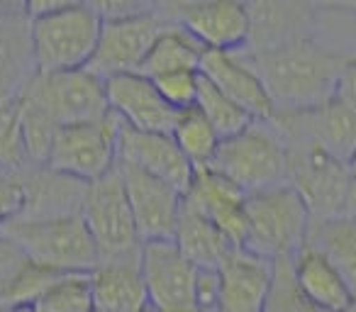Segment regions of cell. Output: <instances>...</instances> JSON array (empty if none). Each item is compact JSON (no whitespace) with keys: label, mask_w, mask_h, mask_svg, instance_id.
<instances>
[{"label":"cell","mask_w":356,"mask_h":312,"mask_svg":"<svg viewBox=\"0 0 356 312\" xmlns=\"http://www.w3.org/2000/svg\"><path fill=\"white\" fill-rule=\"evenodd\" d=\"M266 85L276 110H315L337 95V83L354 56L312 32L264 51H242Z\"/></svg>","instance_id":"6da1fadb"},{"label":"cell","mask_w":356,"mask_h":312,"mask_svg":"<svg viewBox=\"0 0 356 312\" xmlns=\"http://www.w3.org/2000/svg\"><path fill=\"white\" fill-rule=\"evenodd\" d=\"M247 229L242 249L268 261L293 258L305 247L310 210L291 183L247 195Z\"/></svg>","instance_id":"7a4b0ae2"},{"label":"cell","mask_w":356,"mask_h":312,"mask_svg":"<svg viewBox=\"0 0 356 312\" xmlns=\"http://www.w3.org/2000/svg\"><path fill=\"white\" fill-rule=\"evenodd\" d=\"M0 234L30 261L56 273H90L98 266V249L81 215L44 220L17 215L0 224Z\"/></svg>","instance_id":"3957f363"},{"label":"cell","mask_w":356,"mask_h":312,"mask_svg":"<svg viewBox=\"0 0 356 312\" xmlns=\"http://www.w3.org/2000/svg\"><path fill=\"white\" fill-rule=\"evenodd\" d=\"M247 195L288 183V151L281 134L268 120H254L249 127L222 139L210 164Z\"/></svg>","instance_id":"277c9868"},{"label":"cell","mask_w":356,"mask_h":312,"mask_svg":"<svg viewBox=\"0 0 356 312\" xmlns=\"http://www.w3.org/2000/svg\"><path fill=\"white\" fill-rule=\"evenodd\" d=\"M103 20L86 3L32 20L37 74L88 69L100 40Z\"/></svg>","instance_id":"5b68a950"},{"label":"cell","mask_w":356,"mask_h":312,"mask_svg":"<svg viewBox=\"0 0 356 312\" xmlns=\"http://www.w3.org/2000/svg\"><path fill=\"white\" fill-rule=\"evenodd\" d=\"M81 217L98 249V263L139 261L144 242L137 232V222H134L118 166L103 179L88 183Z\"/></svg>","instance_id":"8992f818"},{"label":"cell","mask_w":356,"mask_h":312,"mask_svg":"<svg viewBox=\"0 0 356 312\" xmlns=\"http://www.w3.org/2000/svg\"><path fill=\"white\" fill-rule=\"evenodd\" d=\"M20 100L40 108L56 127L90 122L110 113L108 98H105V81L90 69L37 74Z\"/></svg>","instance_id":"52a82bcc"},{"label":"cell","mask_w":356,"mask_h":312,"mask_svg":"<svg viewBox=\"0 0 356 312\" xmlns=\"http://www.w3.org/2000/svg\"><path fill=\"white\" fill-rule=\"evenodd\" d=\"M120 127L122 122L113 113L90 122L64 124L54 137L47 166L86 183L103 179L118 166Z\"/></svg>","instance_id":"ba28073f"},{"label":"cell","mask_w":356,"mask_h":312,"mask_svg":"<svg viewBox=\"0 0 356 312\" xmlns=\"http://www.w3.org/2000/svg\"><path fill=\"white\" fill-rule=\"evenodd\" d=\"M166 25L168 20L156 13L127 20H105L88 69L103 81L120 74H139L149 49Z\"/></svg>","instance_id":"9c48e42d"},{"label":"cell","mask_w":356,"mask_h":312,"mask_svg":"<svg viewBox=\"0 0 356 312\" xmlns=\"http://www.w3.org/2000/svg\"><path fill=\"white\" fill-rule=\"evenodd\" d=\"M118 171L142 242L173 239L178 217L184 210V193L137 166L118 161Z\"/></svg>","instance_id":"30bf717a"},{"label":"cell","mask_w":356,"mask_h":312,"mask_svg":"<svg viewBox=\"0 0 356 312\" xmlns=\"http://www.w3.org/2000/svg\"><path fill=\"white\" fill-rule=\"evenodd\" d=\"M139 271L154 310L193 305L198 266L186 258L173 239L144 242L139 252Z\"/></svg>","instance_id":"8fae6325"},{"label":"cell","mask_w":356,"mask_h":312,"mask_svg":"<svg viewBox=\"0 0 356 312\" xmlns=\"http://www.w3.org/2000/svg\"><path fill=\"white\" fill-rule=\"evenodd\" d=\"M108 110L124 124L139 132L171 134L178 113L159 95L152 79L142 74H120L105 79Z\"/></svg>","instance_id":"7c38bea8"},{"label":"cell","mask_w":356,"mask_h":312,"mask_svg":"<svg viewBox=\"0 0 356 312\" xmlns=\"http://www.w3.org/2000/svg\"><path fill=\"white\" fill-rule=\"evenodd\" d=\"M186 205L198 210L203 217H208L234 247H242L244 229H247V193L229 179L218 174L215 169H195L191 179L188 190L184 193Z\"/></svg>","instance_id":"4fadbf2b"},{"label":"cell","mask_w":356,"mask_h":312,"mask_svg":"<svg viewBox=\"0 0 356 312\" xmlns=\"http://www.w3.org/2000/svg\"><path fill=\"white\" fill-rule=\"evenodd\" d=\"M22 210L20 217H71L81 215L88 183L47 164H30L20 171Z\"/></svg>","instance_id":"5bb4252c"},{"label":"cell","mask_w":356,"mask_h":312,"mask_svg":"<svg viewBox=\"0 0 356 312\" xmlns=\"http://www.w3.org/2000/svg\"><path fill=\"white\" fill-rule=\"evenodd\" d=\"M200 74L229 100H234L252 120L264 122L276 113L261 76L244 59L242 51H205Z\"/></svg>","instance_id":"9a60e30c"},{"label":"cell","mask_w":356,"mask_h":312,"mask_svg":"<svg viewBox=\"0 0 356 312\" xmlns=\"http://www.w3.org/2000/svg\"><path fill=\"white\" fill-rule=\"evenodd\" d=\"M118 161L137 166V169L166 181L181 193L188 190L195 171L188 164V159L181 154V149L173 142L171 134L139 132V129L124 127V124L120 127Z\"/></svg>","instance_id":"2e32d148"},{"label":"cell","mask_w":356,"mask_h":312,"mask_svg":"<svg viewBox=\"0 0 356 312\" xmlns=\"http://www.w3.org/2000/svg\"><path fill=\"white\" fill-rule=\"evenodd\" d=\"M322 0H249L252 37L244 51H264L315 32Z\"/></svg>","instance_id":"e0dca14e"},{"label":"cell","mask_w":356,"mask_h":312,"mask_svg":"<svg viewBox=\"0 0 356 312\" xmlns=\"http://www.w3.org/2000/svg\"><path fill=\"white\" fill-rule=\"evenodd\" d=\"M184 25L205 51H244L252 37L249 0H210L186 13Z\"/></svg>","instance_id":"ac0fdd59"},{"label":"cell","mask_w":356,"mask_h":312,"mask_svg":"<svg viewBox=\"0 0 356 312\" xmlns=\"http://www.w3.org/2000/svg\"><path fill=\"white\" fill-rule=\"evenodd\" d=\"M218 312H264L273 278V261L237 247L218 268Z\"/></svg>","instance_id":"d6986e66"},{"label":"cell","mask_w":356,"mask_h":312,"mask_svg":"<svg viewBox=\"0 0 356 312\" xmlns=\"http://www.w3.org/2000/svg\"><path fill=\"white\" fill-rule=\"evenodd\" d=\"M35 76L32 20L27 15H0V103H17Z\"/></svg>","instance_id":"ffe728a7"},{"label":"cell","mask_w":356,"mask_h":312,"mask_svg":"<svg viewBox=\"0 0 356 312\" xmlns=\"http://www.w3.org/2000/svg\"><path fill=\"white\" fill-rule=\"evenodd\" d=\"M95 312H144L152 307L139 261H100L90 271Z\"/></svg>","instance_id":"44dd1931"},{"label":"cell","mask_w":356,"mask_h":312,"mask_svg":"<svg viewBox=\"0 0 356 312\" xmlns=\"http://www.w3.org/2000/svg\"><path fill=\"white\" fill-rule=\"evenodd\" d=\"M293 273L305 297L322 312H346L356 302L339 271L315 249L302 247L293 256Z\"/></svg>","instance_id":"7402d4cb"},{"label":"cell","mask_w":356,"mask_h":312,"mask_svg":"<svg viewBox=\"0 0 356 312\" xmlns=\"http://www.w3.org/2000/svg\"><path fill=\"white\" fill-rule=\"evenodd\" d=\"M307 134L330 156L349 166L356 154V108L341 98H330L315 110H305Z\"/></svg>","instance_id":"603a6c76"},{"label":"cell","mask_w":356,"mask_h":312,"mask_svg":"<svg viewBox=\"0 0 356 312\" xmlns=\"http://www.w3.org/2000/svg\"><path fill=\"white\" fill-rule=\"evenodd\" d=\"M305 247L320 252L339 271L356 297V217H312Z\"/></svg>","instance_id":"cb8c5ba5"},{"label":"cell","mask_w":356,"mask_h":312,"mask_svg":"<svg viewBox=\"0 0 356 312\" xmlns=\"http://www.w3.org/2000/svg\"><path fill=\"white\" fill-rule=\"evenodd\" d=\"M173 242L193 266L213 268V271H218L225 258L229 256V252L237 249L208 217H203L198 210L186 205V200L176 232H173Z\"/></svg>","instance_id":"d4e9b609"},{"label":"cell","mask_w":356,"mask_h":312,"mask_svg":"<svg viewBox=\"0 0 356 312\" xmlns=\"http://www.w3.org/2000/svg\"><path fill=\"white\" fill-rule=\"evenodd\" d=\"M203 56V44L184 25L168 22L149 49L139 74L147 79H156V76L173 74V71H200Z\"/></svg>","instance_id":"484cf974"},{"label":"cell","mask_w":356,"mask_h":312,"mask_svg":"<svg viewBox=\"0 0 356 312\" xmlns=\"http://www.w3.org/2000/svg\"><path fill=\"white\" fill-rule=\"evenodd\" d=\"M171 137L193 169H205V166L213 164L215 151L222 142L215 127L205 120V115L198 108H188L178 113Z\"/></svg>","instance_id":"4316f807"},{"label":"cell","mask_w":356,"mask_h":312,"mask_svg":"<svg viewBox=\"0 0 356 312\" xmlns=\"http://www.w3.org/2000/svg\"><path fill=\"white\" fill-rule=\"evenodd\" d=\"M35 312H95L90 273H61L35 302Z\"/></svg>","instance_id":"83f0119b"},{"label":"cell","mask_w":356,"mask_h":312,"mask_svg":"<svg viewBox=\"0 0 356 312\" xmlns=\"http://www.w3.org/2000/svg\"><path fill=\"white\" fill-rule=\"evenodd\" d=\"M195 108H198L200 113L205 115V120L213 124L215 132L220 134V139L232 137V134L242 132L244 127H249V124L254 122L234 100H229L222 90H218L205 79H200V90H198V100H195Z\"/></svg>","instance_id":"f1b7e54d"},{"label":"cell","mask_w":356,"mask_h":312,"mask_svg":"<svg viewBox=\"0 0 356 312\" xmlns=\"http://www.w3.org/2000/svg\"><path fill=\"white\" fill-rule=\"evenodd\" d=\"M264 312H322L305 297L293 273V258L273 261V278Z\"/></svg>","instance_id":"f546056e"},{"label":"cell","mask_w":356,"mask_h":312,"mask_svg":"<svg viewBox=\"0 0 356 312\" xmlns=\"http://www.w3.org/2000/svg\"><path fill=\"white\" fill-rule=\"evenodd\" d=\"M61 273L44 268L40 263L30 261L20 268V273L15 276V281L10 283L6 297H3V305L6 307H35V302L40 300L47 293V288L59 278Z\"/></svg>","instance_id":"4dcf8cb0"},{"label":"cell","mask_w":356,"mask_h":312,"mask_svg":"<svg viewBox=\"0 0 356 312\" xmlns=\"http://www.w3.org/2000/svg\"><path fill=\"white\" fill-rule=\"evenodd\" d=\"M0 166L15 174L30 166L17 103H0Z\"/></svg>","instance_id":"1f68e13d"},{"label":"cell","mask_w":356,"mask_h":312,"mask_svg":"<svg viewBox=\"0 0 356 312\" xmlns=\"http://www.w3.org/2000/svg\"><path fill=\"white\" fill-rule=\"evenodd\" d=\"M200 71H173V74L156 76L154 85H156L159 95L171 105L176 113L181 110L195 108V100H198L200 90Z\"/></svg>","instance_id":"d6a6232c"},{"label":"cell","mask_w":356,"mask_h":312,"mask_svg":"<svg viewBox=\"0 0 356 312\" xmlns=\"http://www.w3.org/2000/svg\"><path fill=\"white\" fill-rule=\"evenodd\" d=\"M100 20H127L156 13V0H83Z\"/></svg>","instance_id":"836d02e7"},{"label":"cell","mask_w":356,"mask_h":312,"mask_svg":"<svg viewBox=\"0 0 356 312\" xmlns=\"http://www.w3.org/2000/svg\"><path fill=\"white\" fill-rule=\"evenodd\" d=\"M22 210V183L20 174L0 166V224L17 217Z\"/></svg>","instance_id":"e575fe53"},{"label":"cell","mask_w":356,"mask_h":312,"mask_svg":"<svg viewBox=\"0 0 356 312\" xmlns=\"http://www.w3.org/2000/svg\"><path fill=\"white\" fill-rule=\"evenodd\" d=\"M218 302H220V273L213 271V268H198L193 307L198 312H218Z\"/></svg>","instance_id":"d590c367"},{"label":"cell","mask_w":356,"mask_h":312,"mask_svg":"<svg viewBox=\"0 0 356 312\" xmlns=\"http://www.w3.org/2000/svg\"><path fill=\"white\" fill-rule=\"evenodd\" d=\"M27 263V256L10 242L0 234V302L6 297L10 283L15 281V276L20 273V268Z\"/></svg>","instance_id":"8d00e7d4"},{"label":"cell","mask_w":356,"mask_h":312,"mask_svg":"<svg viewBox=\"0 0 356 312\" xmlns=\"http://www.w3.org/2000/svg\"><path fill=\"white\" fill-rule=\"evenodd\" d=\"M210 3V0H156V15H161L168 22H178L193 8Z\"/></svg>","instance_id":"74e56055"},{"label":"cell","mask_w":356,"mask_h":312,"mask_svg":"<svg viewBox=\"0 0 356 312\" xmlns=\"http://www.w3.org/2000/svg\"><path fill=\"white\" fill-rule=\"evenodd\" d=\"M79 3H83V0H25V15L35 20V17H44L51 13L66 10L71 6H79Z\"/></svg>","instance_id":"f35d334b"},{"label":"cell","mask_w":356,"mask_h":312,"mask_svg":"<svg viewBox=\"0 0 356 312\" xmlns=\"http://www.w3.org/2000/svg\"><path fill=\"white\" fill-rule=\"evenodd\" d=\"M337 98L346 100V103L356 108V56L341 71L339 83H337Z\"/></svg>","instance_id":"ab89813d"},{"label":"cell","mask_w":356,"mask_h":312,"mask_svg":"<svg viewBox=\"0 0 356 312\" xmlns=\"http://www.w3.org/2000/svg\"><path fill=\"white\" fill-rule=\"evenodd\" d=\"M0 15H25V0H0Z\"/></svg>","instance_id":"60d3db41"},{"label":"cell","mask_w":356,"mask_h":312,"mask_svg":"<svg viewBox=\"0 0 356 312\" xmlns=\"http://www.w3.org/2000/svg\"><path fill=\"white\" fill-rule=\"evenodd\" d=\"M346 215L356 217V176H351V183H349V198H346Z\"/></svg>","instance_id":"b9f144b4"},{"label":"cell","mask_w":356,"mask_h":312,"mask_svg":"<svg viewBox=\"0 0 356 312\" xmlns=\"http://www.w3.org/2000/svg\"><path fill=\"white\" fill-rule=\"evenodd\" d=\"M156 312H198L193 305H178V307H166V310H156Z\"/></svg>","instance_id":"7bdbcfd3"},{"label":"cell","mask_w":356,"mask_h":312,"mask_svg":"<svg viewBox=\"0 0 356 312\" xmlns=\"http://www.w3.org/2000/svg\"><path fill=\"white\" fill-rule=\"evenodd\" d=\"M8 312H35V307H8Z\"/></svg>","instance_id":"ee69618b"},{"label":"cell","mask_w":356,"mask_h":312,"mask_svg":"<svg viewBox=\"0 0 356 312\" xmlns=\"http://www.w3.org/2000/svg\"><path fill=\"white\" fill-rule=\"evenodd\" d=\"M349 171H351V176H356V154H354V159H351V164H349Z\"/></svg>","instance_id":"f6af8a7d"},{"label":"cell","mask_w":356,"mask_h":312,"mask_svg":"<svg viewBox=\"0 0 356 312\" xmlns=\"http://www.w3.org/2000/svg\"><path fill=\"white\" fill-rule=\"evenodd\" d=\"M0 312H8V307H6V305H3V302H0Z\"/></svg>","instance_id":"bcb514c9"},{"label":"cell","mask_w":356,"mask_h":312,"mask_svg":"<svg viewBox=\"0 0 356 312\" xmlns=\"http://www.w3.org/2000/svg\"><path fill=\"white\" fill-rule=\"evenodd\" d=\"M346 312H356V302H354V305H351V307H349V310H346Z\"/></svg>","instance_id":"7dc6e473"},{"label":"cell","mask_w":356,"mask_h":312,"mask_svg":"<svg viewBox=\"0 0 356 312\" xmlns=\"http://www.w3.org/2000/svg\"><path fill=\"white\" fill-rule=\"evenodd\" d=\"M144 312H156V310H154V307H149V310H144Z\"/></svg>","instance_id":"c3c4849f"},{"label":"cell","mask_w":356,"mask_h":312,"mask_svg":"<svg viewBox=\"0 0 356 312\" xmlns=\"http://www.w3.org/2000/svg\"><path fill=\"white\" fill-rule=\"evenodd\" d=\"M349 3H351V6H354V8H356V0H349Z\"/></svg>","instance_id":"681fc988"}]
</instances>
